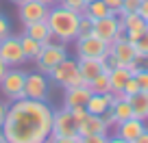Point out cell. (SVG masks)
<instances>
[{
  "label": "cell",
  "mask_w": 148,
  "mask_h": 143,
  "mask_svg": "<svg viewBox=\"0 0 148 143\" xmlns=\"http://www.w3.org/2000/svg\"><path fill=\"white\" fill-rule=\"evenodd\" d=\"M52 113L48 102L20 98L9 104L0 130L9 143H46L52 134Z\"/></svg>",
  "instance_id": "6da1fadb"
},
{
  "label": "cell",
  "mask_w": 148,
  "mask_h": 143,
  "mask_svg": "<svg viewBox=\"0 0 148 143\" xmlns=\"http://www.w3.org/2000/svg\"><path fill=\"white\" fill-rule=\"evenodd\" d=\"M81 15L79 11H72L63 5H52L50 11H48V18H46V24L50 28L52 37L57 41H63V43H70L79 37V24H81Z\"/></svg>",
  "instance_id": "7a4b0ae2"
},
{
  "label": "cell",
  "mask_w": 148,
  "mask_h": 143,
  "mask_svg": "<svg viewBox=\"0 0 148 143\" xmlns=\"http://www.w3.org/2000/svg\"><path fill=\"white\" fill-rule=\"evenodd\" d=\"M48 78H50V83L59 85V87H76V85H85L83 76H81L79 72V61L76 59H63L59 65H55V67L50 69V74H48Z\"/></svg>",
  "instance_id": "3957f363"
},
{
  "label": "cell",
  "mask_w": 148,
  "mask_h": 143,
  "mask_svg": "<svg viewBox=\"0 0 148 143\" xmlns=\"http://www.w3.org/2000/svg\"><path fill=\"white\" fill-rule=\"evenodd\" d=\"M70 52H68V43L63 41H57V39H52V41L44 43L42 52H39V56H37V69L39 72H44V74H50V69L55 67V65H59L63 59H68Z\"/></svg>",
  "instance_id": "277c9868"
},
{
  "label": "cell",
  "mask_w": 148,
  "mask_h": 143,
  "mask_svg": "<svg viewBox=\"0 0 148 143\" xmlns=\"http://www.w3.org/2000/svg\"><path fill=\"white\" fill-rule=\"evenodd\" d=\"M109 46L111 43L102 41L96 35H87V37H76L74 39L76 59H100V61H105L107 56H109Z\"/></svg>",
  "instance_id": "5b68a950"
},
{
  "label": "cell",
  "mask_w": 148,
  "mask_h": 143,
  "mask_svg": "<svg viewBox=\"0 0 148 143\" xmlns=\"http://www.w3.org/2000/svg\"><path fill=\"white\" fill-rule=\"evenodd\" d=\"M50 78L44 72H26V83H24V98L39 102H50Z\"/></svg>",
  "instance_id": "8992f818"
},
{
  "label": "cell",
  "mask_w": 148,
  "mask_h": 143,
  "mask_svg": "<svg viewBox=\"0 0 148 143\" xmlns=\"http://www.w3.org/2000/svg\"><path fill=\"white\" fill-rule=\"evenodd\" d=\"M24 83H26V72L18 67H9L0 80V91L9 102H15L24 98Z\"/></svg>",
  "instance_id": "52a82bcc"
},
{
  "label": "cell",
  "mask_w": 148,
  "mask_h": 143,
  "mask_svg": "<svg viewBox=\"0 0 148 143\" xmlns=\"http://www.w3.org/2000/svg\"><path fill=\"white\" fill-rule=\"evenodd\" d=\"M0 59L7 63V67H20L24 65V61H28L18 35H7L0 39Z\"/></svg>",
  "instance_id": "ba28073f"
},
{
  "label": "cell",
  "mask_w": 148,
  "mask_h": 143,
  "mask_svg": "<svg viewBox=\"0 0 148 143\" xmlns=\"http://www.w3.org/2000/svg\"><path fill=\"white\" fill-rule=\"evenodd\" d=\"M74 134H79V121L74 119L72 111L63 106V108L52 113V134L50 137H74Z\"/></svg>",
  "instance_id": "9c48e42d"
},
{
  "label": "cell",
  "mask_w": 148,
  "mask_h": 143,
  "mask_svg": "<svg viewBox=\"0 0 148 143\" xmlns=\"http://www.w3.org/2000/svg\"><path fill=\"white\" fill-rule=\"evenodd\" d=\"M120 28H122V22H120V18H118V13L92 20V35L100 37L102 41H107V43H113V39H116Z\"/></svg>",
  "instance_id": "30bf717a"
},
{
  "label": "cell",
  "mask_w": 148,
  "mask_h": 143,
  "mask_svg": "<svg viewBox=\"0 0 148 143\" xmlns=\"http://www.w3.org/2000/svg\"><path fill=\"white\" fill-rule=\"evenodd\" d=\"M48 11H50V5H46L42 0H26L22 5H18V15H20L24 26H26V24H33V22L46 20Z\"/></svg>",
  "instance_id": "8fae6325"
},
{
  "label": "cell",
  "mask_w": 148,
  "mask_h": 143,
  "mask_svg": "<svg viewBox=\"0 0 148 143\" xmlns=\"http://www.w3.org/2000/svg\"><path fill=\"white\" fill-rule=\"evenodd\" d=\"M118 18H120V22H122V28L126 30V39L133 41V43L142 37L144 33H146V28H148V22H144V18L137 11H133V13H120Z\"/></svg>",
  "instance_id": "7c38bea8"
},
{
  "label": "cell",
  "mask_w": 148,
  "mask_h": 143,
  "mask_svg": "<svg viewBox=\"0 0 148 143\" xmlns=\"http://www.w3.org/2000/svg\"><path fill=\"white\" fill-rule=\"evenodd\" d=\"M109 54L113 56L118 65H131L137 63V52H135V43L129 41V39H122V41H113L109 46Z\"/></svg>",
  "instance_id": "4fadbf2b"
},
{
  "label": "cell",
  "mask_w": 148,
  "mask_h": 143,
  "mask_svg": "<svg viewBox=\"0 0 148 143\" xmlns=\"http://www.w3.org/2000/svg\"><path fill=\"white\" fill-rule=\"evenodd\" d=\"M79 134L81 137H87V134H109V126H107L105 117L102 115H87L79 121Z\"/></svg>",
  "instance_id": "5bb4252c"
},
{
  "label": "cell",
  "mask_w": 148,
  "mask_h": 143,
  "mask_svg": "<svg viewBox=\"0 0 148 143\" xmlns=\"http://www.w3.org/2000/svg\"><path fill=\"white\" fill-rule=\"evenodd\" d=\"M92 96L87 83L85 85H76V87H65V96H63V106L65 108H76V106H85Z\"/></svg>",
  "instance_id": "9a60e30c"
},
{
  "label": "cell",
  "mask_w": 148,
  "mask_h": 143,
  "mask_svg": "<svg viewBox=\"0 0 148 143\" xmlns=\"http://www.w3.org/2000/svg\"><path fill=\"white\" fill-rule=\"evenodd\" d=\"M76 61H79V72H81L85 83L94 80L96 76H100L102 72L109 74V69H111L109 65H107L105 61H100V59H76Z\"/></svg>",
  "instance_id": "2e32d148"
},
{
  "label": "cell",
  "mask_w": 148,
  "mask_h": 143,
  "mask_svg": "<svg viewBox=\"0 0 148 143\" xmlns=\"http://www.w3.org/2000/svg\"><path fill=\"white\" fill-rule=\"evenodd\" d=\"M113 100H116V96L111 91L109 93H92L87 104H85V108H87V113H92V115H105L107 108L113 104Z\"/></svg>",
  "instance_id": "e0dca14e"
},
{
  "label": "cell",
  "mask_w": 148,
  "mask_h": 143,
  "mask_svg": "<svg viewBox=\"0 0 148 143\" xmlns=\"http://www.w3.org/2000/svg\"><path fill=\"white\" fill-rule=\"evenodd\" d=\"M131 76H133V74H131V69H129V67H124V65H118V67H111V69H109L111 93L120 98V96H122V89H124L126 80H129Z\"/></svg>",
  "instance_id": "ac0fdd59"
},
{
  "label": "cell",
  "mask_w": 148,
  "mask_h": 143,
  "mask_svg": "<svg viewBox=\"0 0 148 143\" xmlns=\"http://www.w3.org/2000/svg\"><path fill=\"white\" fill-rule=\"evenodd\" d=\"M116 128H118V137H122V139H126V141L133 143L135 139L142 134V130L146 128V126H144L142 119H137V117H131V119H126V121H122V124H118Z\"/></svg>",
  "instance_id": "d6986e66"
},
{
  "label": "cell",
  "mask_w": 148,
  "mask_h": 143,
  "mask_svg": "<svg viewBox=\"0 0 148 143\" xmlns=\"http://www.w3.org/2000/svg\"><path fill=\"white\" fill-rule=\"evenodd\" d=\"M24 35L33 37L35 41L42 43V46L55 39V37H52V33H50V28H48V24H46V20H42V22H33V24H26V26H24Z\"/></svg>",
  "instance_id": "ffe728a7"
},
{
  "label": "cell",
  "mask_w": 148,
  "mask_h": 143,
  "mask_svg": "<svg viewBox=\"0 0 148 143\" xmlns=\"http://www.w3.org/2000/svg\"><path fill=\"white\" fill-rule=\"evenodd\" d=\"M126 100H129L131 108H133V117L146 121L148 119V91H137L135 96L126 98Z\"/></svg>",
  "instance_id": "44dd1931"
},
{
  "label": "cell",
  "mask_w": 148,
  "mask_h": 143,
  "mask_svg": "<svg viewBox=\"0 0 148 143\" xmlns=\"http://www.w3.org/2000/svg\"><path fill=\"white\" fill-rule=\"evenodd\" d=\"M113 11H109V7L102 2V0H92V2H87V7H85L83 15L89 20H96V18H107V15H111Z\"/></svg>",
  "instance_id": "7402d4cb"
},
{
  "label": "cell",
  "mask_w": 148,
  "mask_h": 143,
  "mask_svg": "<svg viewBox=\"0 0 148 143\" xmlns=\"http://www.w3.org/2000/svg\"><path fill=\"white\" fill-rule=\"evenodd\" d=\"M20 43H22V50H24V54H26V59H33V61H37V56H39V52H42V43L39 41H35L33 37H28V35H20Z\"/></svg>",
  "instance_id": "603a6c76"
},
{
  "label": "cell",
  "mask_w": 148,
  "mask_h": 143,
  "mask_svg": "<svg viewBox=\"0 0 148 143\" xmlns=\"http://www.w3.org/2000/svg\"><path fill=\"white\" fill-rule=\"evenodd\" d=\"M87 87H89V91H92V93H109V91H111L109 74H107V72H102L100 76H96L94 80H89Z\"/></svg>",
  "instance_id": "cb8c5ba5"
},
{
  "label": "cell",
  "mask_w": 148,
  "mask_h": 143,
  "mask_svg": "<svg viewBox=\"0 0 148 143\" xmlns=\"http://www.w3.org/2000/svg\"><path fill=\"white\" fill-rule=\"evenodd\" d=\"M135 52H137L139 63L148 59V28H146V33H144L142 37H139L137 41H135Z\"/></svg>",
  "instance_id": "d4e9b609"
},
{
  "label": "cell",
  "mask_w": 148,
  "mask_h": 143,
  "mask_svg": "<svg viewBox=\"0 0 148 143\" xmlns=\"http://www.w3.org/2000/svg\"><path fill=\"white\" fill-rule=\"evenodd\" d=\"M137 91H142V89H139L137 80H135L133 76H131V78L126 80L124 89H122V96H120V98H131V96H135V93H137Z\"/></svg>",
  "instance_id": "484cf974"
},
{
  "label": "cell",
  "mask_w": 148,
  "mask_h": 143,
  "mask_svg": "<svg viewBox=\"0 0 148 143\" xmlns=\"http://www.w3.org/2000/svg\"><path fill=\"white\" fill-rule=\"evenodd\" d=\"M133 78L137 80V85H139L142 91H148V69L146 67H139L137 72L133 74Z\"/></svg>",
  "instance_id": "4316f807"
},
{
  "label": "cell",
  "mask_w": 148,
  "mask_h": 143,
  "mask_svg": "<svg viewBox=\"0 0 148 143\" xmlns=\"http://www.w3.org/2000/svg\"><path fill=\"white\" fill-rule=\"evenodd\" d=\"M59 5L68 7V9H72V11H79V13H83L85 7H87V0H59Z\"/></svg>",
  "instance_id": "83f0119b"
},
{
  "label": "cell",
  "mask_w": 148,
  "mask_h": 143,
  "mask_svg": "<svg viewBox=\"0 0 148 143\" xmlns=\"http://www.w3.org/2000/svg\"><path fill=\"white\" fill-rule=\"evenodd\" d=\"M139 2H142V0H122V7H120V11H118V15H120V13H133V11H137L139 9Z\"/></svg>",
  "instance_id": "f1b7e54d"
},
{
  "label": "cell",
  "mask_w": 148,
  "mask_h": 143,
  "mask_svg": "<svg viewBox=\"0 0 148 143\" xmlns=\"http://www.w3.org/2000/svg\"><path fill=\"white\" fill-rule=\"evenodd\" d=\"M92 35V20L81 15V24H79V37H87Z\"/></svg>",
  "instance_id": "f546056e"
},
{
  "label": "cell",
  "mask_w": 148,
  "mask_h": 143,
  "mask_svg": "<svg viewBox=\"0 0 148 143\" xmlns=\"http://www.w3.org/2000/svg\"><path fill=\"white\" fill-rule=\"evenodd\" d=\"M109 141V134H87V137H81V143H107Z\"/></svg>",
  "instance_id": "4dcf8cb0"
},
{
  "label": "cell",
  "mask_w": 148,
  "mask_h": 143,
  "mask_svg": "<svg viewBox=\"0 0 148 143\" xmlns=\"http://www.w3.org/2000/svg\"><path fill=\"white\" fill-rule=\"evenodd\" d=\"M46 143H81V137L74 134V137H50Z\"/></svg>",
  "instance_id": "1f68e13d"
},
{
  "label": "cell",
  "mask_w": 148,
  "mask_h": 143,
  "mask_svg": "<svg viewBox=\"0 0 148 143\" xmlns=\"http://www.w3.org/2000/svg\"><path fill=\"white\" fill-rule=\"evenodd\" d=\"M7 35H11V24H9V20H7V15L0 13V39L7 37Z\"/></svg>",
  "instance_id": "d6a6232c"
},
{
  "label": "cell",
  "mask_w": 148,
  "mask_h": 143,
  "mask_svg": "<svg viewBox=\"0 0 148 143\" xmlns=\"http://www.w3.org/2000/svg\"><path fill=\"white\" fill-rule=\"evenodd\" d=\"M70 111H72V115H74L76 121H81L85 115H87V108H85V106H76V108H70Z\"/></svg>",
  "instance_id": "836d02e7"
},
{
  "label": "cell",
  "mask_w": 148,
  "mask_h": 143,
  "mask_svg": "<svg viewBox=\"0 0 148 143\" xmlns=\"http://www.w3.org/2000/svg\"><path fill=\"white\" fill-rule=\"evenodd\" d=\"M107 7H109V11H113V13H118L120 11V7H122V0H102Z\"/></svg>",
  "instance_id": "e575fe53"
},
{
  "label": "cell",
  "mask_w": 148,
  "mask_h": 143,
  "mask_svg": "<svg viewBox=\"0 0 148 143\" xmlns=\"http://www.w3.org/2000/svg\"><path fill=\"white\" fill-rule=\"evenodd\" d=\"M137 13L144 18V22H148V0H142V2H139V9H137Z\"/></svg>",
  "instance_id": "d590c367"
},
{
  "label": "cell",
  "mask_w": 148,
  "mask_h": 143,
  "mask_svg": "<svg viewBox=\"0 0 148 143\" xmlns=\"http://www.w3.org/2000/svg\"><path fill=\"white\" fill-rule=\"evenodd\" d=\"M7 111H9V104H5V102L0 100V128H2V124H5V117H7Z\"/></svg>",
  "instance_id": "8d00e7d4"
},
{
  "label": "cell",
  "mask_w": 148,
  "mask_h": 143,
  "mask_svg": "<svg viewBox=\"0 0 148 143\" xmlns=\"http://www.w3.org/2000/svg\"><path fill=\"white\" fill-rule=\"evenodd\" d=\"M133 143H148V128H144V130H142V134H139V137L135 139Z\"/></svg>",
  "instance_id": "74e56055"
},
{
  "label": "cell",
  "mask_w": 148,
  "mask_h": 143,
  "mask_svg": "<svg viewBox=\"0 0 148 143\" xmlns=\"http://www.w3.org/2000/svg\"><path fill=\"white\" fill-rule=\"evenodd\" d=\"M107 143H131V141H126V139H122V137H118V134H113V137H109V141Z\"/></svg>",
  "instance_id": "f35d334b"
},
{
  "label": "cell",
  "mask_w": 148,
  "mask_h": 143,
  "mask_svg": "<svg viewBox=\"0 0 148 143\" xmlns=\"http://www.w3.org/2000/svg\"><path fill=\"white\" fill-rule=\"evenodd\" d=\"M7 69H9V67H7V63H5L2 59H0V80H2V76H5V72H7Z\"/></svg>",
  "instance_id": "ab89813d"
},
{
  "label": "cell",
  "mask_w": 148,
  "mask_h": 143,
  "mask_svg": "<svg viewBox=\"0 0 148 143\" xmlns=\"http://www.w3.org/2000/svg\"><path fill=\"white\" fill-rule=\"evenodd\" d=\"M42 2H46V5H50V7H52V5H57L59 0H42Z\"/></svg>",
  "instance_id": "60d3db41"
},
{
  "label": "cell",
  "mask_w": 148,
  "mask_h": 143,
  "mask_svg": "<svg viewBox=\"0 0 148 143\" xmlns=\"http://www.w3.org/2000/svg\"><path fill=\"white\" fill-rule=\"evenodd\" d=\"M0 143H9V141L5 139V134H2V130H0Z\"/></svg>",
  "instance_id": "b9f144b4"
},
{
  "label": "cell",
  "mask_w": 148,
  "mask_h": 143,
  "mask_svg": "<svg viewBox=\"0 0 148 143\" xmlns=\"http://www.w3.org/2000/svg\"><path fill=\"white\" fill-rule=\"evenodd\" d=\"M13 5H22V2H26V0H11Z\"/></svg>",
  "instance_id": "7bdbcfd3"
}]
</instances>
